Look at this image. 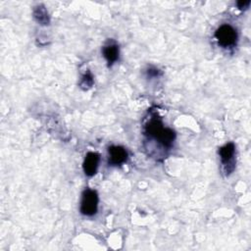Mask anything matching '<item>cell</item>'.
<instances>
[{"mask_svg":"<svg viewBox=\"0 0 251 251\" xmlns=\"http://www.w3.org/2000/svg\"><path fill=\"white\" fill-rule=\"evenodd\" d=\"M103 56L107 60L109 66H112L119 59V46L114 41H109L103 47Z\"/></svg>","mask_w":251,"mask_h":251,"instance_id":"cell-7","label":"cell"},{"mask_svg":"<svg viewBox=\"0 0 251 251\" xmlns=\"http://www.w3.org/2000/svg\"><path fill=\"white\" fill-rule=\"evenodd\" d=\"M108 154H109V164L112 166L122 165L127 159V152L122 146L109 147Z\"/></svg>","mask_w":251,"mask_h":251,"instance_id":"cell-6","label":"cell"},{"mask_svg":"<svg viewBox=\"0 0 251 251\" xmlns=\"http://www.w3.org/2000/svg\"><path fill=\"white\" fill-rule=\"evenodd\" d=\"M33 17L35 19V21L42 25H49V16H48V12L46 10V8L43 5H37L34 7L33 10Z\"/></svg>","mask_w":251,"mask_h":251,"instance_id":"cell-8","label":"cell"},{"mask_svg":"<svg viewBox=\"0 0 251 251\" xmlns=\"http://www.w3.org/2000/svg\"><path fill=\"white\" fill-rule=\"evenodd\" d=\"M148 75L150 76H157L159 75V70H156V69H150L148 70Z\"/></svg>","mask_w":251,"mask_h":251,"instance_id":"cell-11","label":"cell"},{"mask_svg":"<svg viewBox=\"0 0 251 251\" xmlns=\"http://www.w3.org/2000/svg\"><path fill=\"white\" fill-rule=\"evenodd\" d=\"M93 84V77L91 75L90 73H86L85 75H82V78H81V81L79 83L80 87L83 88V89H88L89 87H91Z\"/></svg>","mask_w":251,"mask_h":251,"instance_id":"cell-9","label":"cell"},{"mask_svg":"<svg viewBox=\"0 0 251 251\" xmlns=\"http://www.w3.org/2000/svg\"><path fill=\"white\" fill-rule=\"evenodd\" d=\"M236 4H237V7H238L240 10H242V9H246V8H248V6H249V4H250V1H249V0H245V1H238Z\"/></svg>","mask_w":251,"mask_h":251,"instance_id":"cell-10","label":"cell"},{"mask_svg":"<svg viewBox=\"0 0 251 251\" xmlns=\"http://www.w3.org/2000/svg\"><path fill=\"white\" fill-rule=\"evenodd\" d=\"M144 132L146 135L158 141L166 148H170L176 138L175 131L171 128L165 127L162 120L157 116H153L148 121V123L145 125Z\"/></svg>","mask_w":251,"mask_h":251,"instance_id":"cell-1","label":"cell"},{"mask_svg":"<svg viewBox=\"0 0 251 251\" xmlns=\"http://www.w3.org/2000/svg\"><path fill=\"white\" fill-rule=\"evenodd\" d=\"M98 209V194L95 190L85 189L82 193V199L80 203V212L85 216H93Z\"/></svg>","mask_w":251,"mask_h":251,"instance_id":"cell-2","label":"cell"},{"mask_svg":"<svg viewBox=\"0 0 251 251\" xmlns=\"http://www.w3.org/2000/svg\"><path fill=\"white\" fill-rule=\"evenodd\" d=\"M234 153L235 146L232 142L226 143L223 147L220 148L219 154L221 157V161L225 167V172L226 174H230L234 169Z\"/></svg>","mask_w":251,"mask_h":251,"instance_id":"cell-4","label":"cell"},{"mask_svg":"<svg viewBox=\"0 0 251 251\" xmlns=\"http://www.w3.org/2000/svg\"><path fill=\"white\" fill-rule=\"evenodd\" d=\"M99 160H100V156L95 152H88L86 154L83 161V165H82L83 172L86 176H92L96 174L98 165H99Z\"/></svg>","mask_w":251,"mask_h":251,"instance_id":"cell-5","label":"cell"},{"mask_svg":"<svg viewBox=\"0 0 251 251\" xmlns=\"http://www.w3.org/2000/svg\"><path fill=\"white\" fill-rule=\"evenodd\" d=\"M215 37L218 43L223 47L233 46L237 41V32L229 25H223L217 28Z\"/></svg>","mask_w":251,"mask_h":251,"instance_id":"cell-3","label":"cell"}]
</instances>
